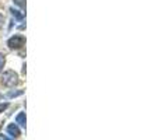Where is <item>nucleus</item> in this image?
<instances>
[{
    "mask_svg": "<svg viewBox=\"0 0 160 140\" xmlns=\"http://www.w3.org/2000/svg\"><path fill=\"white\" fill-rule=\"evenodd\" d=\"M11 14H13V17H16L17 20H20V21H21L22 18H24V14H21V13H18V10H11Z\"/></svg>",
    "mask_w": 160,
    "mask_h": 140,
    "instance_id": "39448f33",
    "label": "nucleus"
},
{
    "mask_svg": "<svg viewBox=\"0 0 160 140\" xmlns=\"http://www.w3.org/2000/svg\"><path fill=\"white\" fill-rule=\"evenodd\" d=\"M14 3H16L17 6H20V7H22V8L25 7V0H14Z\"/></svg>",
    "mask_w": 160,
    "mask_h": 140,
    "instance_id": "0eeeda50",
    "label": "nucleus"
},
{
    "mask_svg": "<svg viewBox=\"0 0 160 140\" xmlns=\"http://www.w3.org/2000/svg\"><path fill=\"white\" fill-rule=\"evenodd\" d=\"M16 123H18L20 126L25 128V113H24V112H20L18 115H17V118H16Z\"/></svg>",
    "mask_w": 160,
    "mask_h": 140,
    "instance_id": "20e7f679",
    "label": "nucleus"
},
{
    "mask_svg": "<svg viewBox=\"0 0 160 140\" xmlns=\"http://www.w3.org/2000/svg\"><path fill=\"white\" fill-rule=\"evenodd\" d=\"M7 108H8V104H7V102H4V104H0V113L4 112Z\"/></svg>",
    "mask_w": 160,
    "mask_h": 140,
    "instance_id": "6e6552de",
    "label": "nucleus"
},
{
    "mask_svg": "<svg viewBox=\"0 0 160 140\" xmlns=\"http://www.w3.org/2000/svg\"><path fill=\"white\" fill-rule=\"evenodd\" d=\"M0 140H11L10 138H7L6 135H0Z\"/></svg>",
    "mask_w": 160,
    "mask_h": 140,
    "instance_id": "9d476101",
    "label": "nucleus"
},
{
    "mask_svg": "<svg viewBox=\"0 0 160 140\" xmlns=\"http://www.w3.org/2000/svg\"><path fill=\"white\" fill-rule=\"evenodd\" d=\"M3 66H4V55H3V53H0V71H2Z\"/></svg>",
    "mask_w": 160,
    "mask_h": 140,
    "instance_id": "1a4fd4ad",
    "label": "nucleus"
},
{
    "mask_svg": "<svg viewBox=\"0 0 160 140\" xmlns=\"http://www.w3.org/2000/svg\"><path fill=\"white\" fill-rule=\"evenodd\" d=\"M2 83L4 85H7V87H13V85H16L17 83H18V76H17L13 70H8V71H6V73H3Z\"/></svg>",
    "mask_w": 160,
    "mask_h": 140,
    "instance_id": "f257e3e1",
    "label": "nucleus"
},
{
    "mask_svg": "<svg viewBox=\"0 0 160 140\" xmlns=\"http://www.w3.org/2000/svg\"><path fill=\"white\" fill-rule=\"evenodd\" d=\"M3 22H4V17H3L2 14H0V28L3 27Z\"/></svg>",
    "mask_w": 160,
    "mask_h": 140,
    "instance_id": "9b49d317",
    "label": "nucleus"
},
{
    "mask_svg": "<svg viewBox=\"0 0 160 140\" xmlns=\"http://www.w3.org/2000/svg\"><path fill=\"white\" fill-rule=\"evenodd\" d=\"M0 98H2V94H0Z\"/></svg>",
    "mask_w": 160,
    "mask_h": 140,
    "instance_id": "f8f14e48",
    "label": "nucleus"
},
{
    "mask_svg": "<svg viewBox=\"0 0 160 140\" xmlns=\"http://www.w3.org/2000/svg\"><path fill=\"white\" fill-rule=\"evenodd\" d=\"M7 133L10 136H13V138H18V136L21 135L18 126H17L16 123H10V125H8V126H7Z\"/></svg>",
    "mask_w": 160,
    "mask_h": 140,
    "instance_id": "7ed1b4c3",
    "label": "nucleus"
},
{
    "mask_svg": "<svg viewBox=\"0 0 160 140\" xmlns=\"http://www.w3.org/2000/svg\"><path fill=\"white\" fill-rule=\"evenodd\" d=\"M25 44V38L22 35H14L11 36L10 39H8L7 45L10 49H20V48L22 46V45Z\"/></svg>",
    "mask_w": 160,
    "mask_h": 140,
    "instance_id": "f03ea898",
    "label": "nucleus"
},
{
    "mask_svg": "<svg viewBox=\"0 0 160 140\" xmlns=\"http://www.w3.org/2000/svg\"><path fill=\"white\" fill-rule=\"evenodd\" d=\"M22 94V90H17V91H10V93H7V97L8 98H13V97H18Z\"/></svg>",
    "mask_w": 160,
    "mask_h": 140,
    "instance_id": "423d86ee",
    "label": "nucleus"
}]
</instances>
